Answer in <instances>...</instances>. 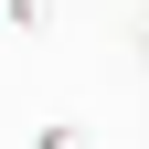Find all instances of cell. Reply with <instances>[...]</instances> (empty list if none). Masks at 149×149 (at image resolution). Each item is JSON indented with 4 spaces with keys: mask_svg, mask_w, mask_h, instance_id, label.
<instances>
[{
    "mask_svg": "<svg viewBox=\"0 0 149 149\" xmlns=\"http://www.w3.org/2000/svg\"><path fill=\"white\" fill-rule=\"evenodd\" d=\"M32 149H96V139H85L74 117H53V128H32Z\"/></svg>",
    "mask_w": 149,
    "mask_h": 149,
    "instance_id": "cell-1",
    "label": "cell"
},
{
    "mask_svg": "<svg viewBox=\"0 0 149 149\" xmlns=\"http://www.w3.org/2000/svg\"><path fill=\"white\" fill-rule=\"evenodd\" d=\"M11 22H22V32H43V22H53V0H11Z\"/></svg>",
    "mask_w": 149,
    "mask_h": 149,
    "instance_id": "cell-2",
    "label": "cell"
}]
</instances>
